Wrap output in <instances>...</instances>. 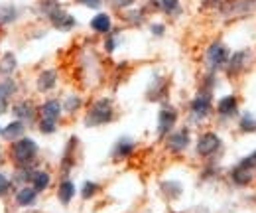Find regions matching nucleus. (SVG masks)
<instances>
[{"label": "nucleus", "mask_w": 256, "mask_h": 213, "mask_svg": "<svg viewBox=\"0 0 256 213\" xmlns=\"http://www.w3.org/2000/svg\"><path fill=\"white\" fill-rule=\"evenodd\" d=\"M126 20L130 22V24L138 26V24H142V22H144V16H142V12H140V10H132V12H128L126 14Z\"/></svg>", "instance_id": "nucleus-31"}, {"label": "nucleus", "mask_w": 256, "mask_h": 213, "mask_svg": "<svg viewBox=\"0 0 256 213\" xmlns=\"http://www.w3.org/2000/svg\"><path fill=\"white\" fill-rule=\"evenodd\" d=\"M217 113L221 117H234V115H238V101H236V97L234 95H226L223 99H219Z\"/></svg>", "instance_id": "nucleus-16"}, {"label": "nucleus", "mask_w": 256, "mask_h": 213, "mask_svg": "<svg viewBox=\"0 0 256 213\" xmlns=\"http://www.w3.org/2000/svg\"><path fill=\"white\" fill-rule=\"evenodd\" d=\"M18 16H20V10H18L16 6H12V4H4V6H0V20H2V22L12 24V22L18 20Z\"/></svg>", "instance_id": "nucleus-26"}, {"label": "nucleus", "mask_w": 256, "mask_h": 213, "mask_svg": "<svg viewBox=\"0 0 256 213\" xmlns=\"http://www.w3.org/2000/svg\"><path fill=\"white\" fill-rule=\"evenodd\" d=\"M221 4V0H203V6H217Z\"/></svg>", "instance_id": "nucleus-38"}, {"label": "nucleus", "mask_w": 256, "mask_h": 213, "mask_svg": "<svg viewBox=\"0 0 256 213\" xmlns=\"http://www.w3.org/2000/svg\"><path fill=\"white\" fill-rule=\"evenodd\" d=\"M178 122V109L174 105H162L158 113V136H168Z\"/></svg>", "instance_id": "nucleus-7"}, {"label": "nucleus", "mask_w": 256, "mask_h": 213, "mask_svg": "<svg viewBox=\"0 0 256 213\" xmlns=\"http://www.w3.org/2000/svg\"><path fill=\"white\" fill-rule=\"evenodd\" d=\"M162 193L170 199V201H174V199H178L180 195H182V191H184V187H182V183L180 182H174V180H170V182H162Z\"/></svg>", "instance_id": "nucleus-24"}, {"label": "nucleus", "mask_w": 256, "mask_h": 213, "mask_svg": "<svg viewBox=\"0 0 256 213\" xmlns=\"http://www.w3.org/2000/svg\"><path fill=\"white\" fill-rule=\"evenodd\" d=\"M134 2H136V0H108V4H110L112 8H116V10L130 8V6H134Z\"/></svg>", "instance_id": "nucleus-33"}, {"label": "nucleus", "mask_w": 256, "mask_h": 213, "mask_svg": "<svg viewBox=\"0 0 256 213\" xmlns=\"http://www.w3.org/2000/svg\"><path fill=\"white\" fill-rule=\"evenodd\" d=\"M164 32H166V26H164V24H152V34H154V36L160 38V36H164Z\"/></svg>", "instance_id": "nucleus-37"}, {"label": "nucleus", "mask_w": 256, "mask_h": 213, "mask_svg": "<svg viewBox=\"0 0 256 213\" xmlns=\"http://www.w3.org/2000/svg\"><path fill=\"white\" fill-rule=\"evenodd\" d=\"M64 113V107L58 99H48L42 107H40V122L38 128L42 134H54L58 130V121Z\"/></svg>", "instance_id": "nucleus-2"}, {"label": "nucleus", "mask_w": 256, "mask_h": 213, "mask_svg": "<svg viewBox=\"0 0 256 213\" xmlns=\"http://www.w3.org/2000/svg\"><path fill=\"white\" fill-rule=\"evenodd\" d=\"M42 8H44V12H46V16L50 18V22H52V26L56 28V30L60 32H69L75 28V18L64 10L56 0H48V2H44L42 4Z\"/></svg>", "instance_id": "nucleus-4"}, {"label": "nucleus", "mask_w": 256, "mask_h": 213, "mask_svg": "<svg viewBox=\"0 0 256 213\" xmlns=\"http://www.w3.org/2000/svg\"><path fill=\"white\" fill-rule=\"evenodd\" d=\"M75 193H77V187H75V183L71 182V180H64V182L60 183V187H58V199L64 205H69L73 201Z\"/></svg>", "instance_id": "nucleus-21"}, {"label": "nucleus", "mask_w": 256, "mask_h": 213, "mask_svg": "<svg viewBox=\"0 0 256 213\" xmlns=\"http://www.w3.org/2000/svg\"><path fill=\"white\" fill-rule=\"evenodd\" d=\"M56 85H58V71L56 69H44L36 79V87L40 93L52 91Z\"/></svg>", "instance_id": "nucleus-15"}, {"label": "nucleus", "mask_w": 256, "mask_h": 213, "mask_svg": "<svg viewBox=\"0 0 256 213\" xmlns=\"http://www.w3.org/2000/svg\"><path fill=\"white\" fill-rule=\"evenodd\" d=\"M91 28L96 34H108L112 28V22H110V16L106 12H98L95 18L91 20Z\"/></svg>", "instance_id": "nucleus-23"}, {"label": "nucleus", "mask_w": 256, "mask_h": 213, "mask_svg": "<svg viewBox=\"0 0 256 213\" xmlns=\"http://www.w3.org/2000/svg\"><path fill=\"white\" fill-rule=\"evenodd\" d=\"M238 126H240V130H242V132H254L256 130L254 115H250V113L242 115V119H240V122H238Z\"/></svg>", "instance_id": "nucleus-29"}, {"label": "nucleus", "mask_w": 256, "mask_h": 213, "mask_svg": "<svg viewBox=\"0 0 256 213\" xmlns=\"http://www.w3.org/2000/svg\"><path fill=\"white\" fill-rule=\"evenodd\" d=\"M114 119V105L110 99L102 97V99H96L95 103L89 107L83 124L87 128H95V126H102V124H108V122Z\"/></svg>", "instance_id": "nucleus-1"}, {"label": "nucleus", "mask_w": 256, "mask_h": 213, "mask_svg": "<svg viewBox=\"0 0 256 213\" xmlns=\"http://www.w3.org/2000/svg\"><path fill=\"white\" fill-rule=\"evenodd\" d=\"M116 44H118V42H116V36H108V38H106V42H104V50L110 54V52H114V50H116Z\"/></svg>", "instance_id": "nucleus-35"}, {"label": "nucleus", "mask_w": 256, "mask_h": 213, "mask_svg": "<svg viewBox=\"0 0 256 213\" xmlns=\"http://www.w3.org/2000/svg\"><path fill=\"white\" fill-rule=\"evenodd\" d=\"M195 148H197V154H199V156L209 158V156H213V154L221 148V138H219V134H215V132H205V134H201V136L197 138V146H195Z\"/></svg>", "instance_id": "nucleus-9"}, {"label": "nucleus", "mask_w": 256, "mask_h": 213, "mask_svg": "<svg viewBox=\"0 0 256 213\" xmlns=\"http://www.w3.org/2000/svg\"><path fill=\"white\" fill-rule=\"evenodd\" d=\"M160 8L166 14H176L180 10V0H160Z\"/></svg>", "instance_id": "nucleus-30"}, {"label": "nucleus", "mask_w": 256, "mask_h": 213, "mask_svg": "<svg viewBox=\"0 0 256 213\" xmlns=\"http://www.w3.org/2000/svg\"><path fill=\"white\" fill-rule=\"evenodd\" d=\"M12 113H14V117L18 119V121H34V117H36V107H34L30 101H20V103H16L14 107H12Z\"/></svg>", "instance_id": "nucleus-18"}, {"label": "nucleus", "mask_w": 256, "mask_h": 213, "mask_svg": "<svg viewBox=\"0 0 256 213\" xmlns=\"http://www.w3.org/2000/svg\"><path fill=\"white\" fill-rule=\"evenodd\" d=\"M228 58H230V54H228V50H226V46H224L223 42H213L207 48V54H205V60H207V65H209L211 73L226 67Z\"/></svg>", "instance_id": "nucleus-5"}, {"label": "nucleus", "mask_w": 256, "mask_h": 213, "mask_svg": "<svg viewBox=\"0 0 256 213\" xmlns=\"http://www.w3.org/2000/svg\"><path fill=\"white\" fill-rule=\"evenodd\" d=\"M166 93H168V79L156 77V79L150 83L148 91H146V99H148V101H162V99L166 97Z\"/></svg>", "instance_id": "nucleus-17"}, {"label": "nucleus", "mask_w": 256, "mask_h": 213, "mask_svg": "<svg viewBox=\"0 0 256 213\" xmlns=\"http://www.w3.org/2000/svg\"><path fill=\"white\" fill-rule=\"evenodd\" d=\"M38 191L34 189V185H20V189L16 191V203L20 207H30L36 203Z\"/></svg>", "instance_id": "nucleus-19"}, {"label": "nucleus", "mask_w": 256, "mask_h": 213, "mask_svg": "<svg viewBox=\"0 0 256 213\" xmlns=\"http://www.w3.org/2000/svg\"><path fill=\"white\" fill-rule=\"evenodd\" d=\"M81 105H83V101H81V97H79V95H67L65 105H64V111H67V113H75V111H79V109H81Z\"/></svg>", "instance_id": "nucleus-28"}, {"label": "nucleus", "mask_w": 256, "mask_h": 213, "mask_svg": "<svg viewBox=\"0 0 256 213\" xmlns=\"http://www.w3.org/2000/svg\"><path fill=\"white\" fill-rule=\"evenodd\" d=\"M254 0H228L224 2L223 14L228 18H244L254 10Z\"/></svg>", "instance_id": "nucleus-8"}, {"label": "nucleus", "mask_w": 256, "mask_h": 213, "mask_svg": "<svg viewBox=\"0 0 256 213\" xmlns=\"http://www.w3.org/2000/svg\"><path fill=\"white\" fill-rule=\"evenodd\" d=\"M38 142L34 138H28V136H22L18 138L16 142H12V148H10V156L12 160L16 162V166H32L36 156H38Z\"/></svg>", "instance_id": "nucleus-3"}, {"label": "nucleus", "mask_w": 256, "mask_h": 213, "mask_svg": "<svg viewBox=\"0 0 256 213\" xmlns=\"http://www.w3.org/2000/svg\"><path fill=\"white\" fill-rule=\"evenodd\" d=\"M24 130H26V122L16 119V121L8 122L6 126L0 128V136H2L4 140H8V142H16L18 138L24 136Z\"/></svg>", "instance_id": "nucleus-14"}, {"label": "nucleus", "mask_w": 256, "mask_h": 213, "mask_svg": "<svg viewBox=\"0 0 256 213\" xmlns=\"http://www.w3.org/2000/svg\"><path fill=\"white\" fill-rule=\"evenodd\" d=\"M0 128H2V126H0Z\"/></svg>", "instance_id": "nucleus-40"}, {"label": "nucleus", "mask_w": 256, "mask_h": 213, "mask_svg": "<svg viewBox=\"0 0 256 213\" xmlns=\"http://www.w3.org/2000/svg\"><path fill=\"white\" fill-rule=\"evenodd\" d=\"M98 191H100V185L96 182H91V180H87V182L81 185V197H83V199L95 197Z\"/></svg>", "instance_id": "nucleus-27"}, {"label": "nucleus", "mask_w": 256, "mask_h": 213, "mask_svg": "<svg viewBox=\"0 0 256 213\" xmlns=\"http://www.w3.org/2000/svg\"><path fill=\"white\" fill-rule=\"evenodd\" d=\"M18 69V60L12 52H6L0 60V77H10Z\"/></svg>", "instance_id": "nucleus-22"}, {"label": "nucleus", "mask_w": 256, "mask_h": 213, "mask_svg": "<svg viewBox=\"0 0 256 213\" xmlns=\"http://www.w3.org/2000/svg\"><path fill=\"white\" fill-rule=\"evenodd\" d=\"M190 130L188 128H180V130H176V132H170L168 134V140H166V146H168V150L174 154H180L184 152L188 146H190Z\"/></svg>", "instance_id": "nucleus-10"}, {"label": "nucleus", "mask_w": 256, "mask_h": 213, "mask_svg": "<svg viewBox=\"0 0 256 213\" xmlns=\"http://www.w3.org/2000/svg\"><path fill=\"white\" fill-rule=\"evenodd\" d=\"M190 111H192V117H195L197 121H203L211 115L213 111V97H211V89H201L197 93V97L192 101L190 105Z\"/></svg>", "instance_id": "nucleus-6"}, {"label": "nucleus", "mask_w": 256, "mask_h": 213, "mask_svg": "<svg viewBox=\"0 0 256 213\" xmlns=\"http://www.w3.org/2000/svg\"><path fill=\"white\" fill-rule=\"evenodd\" d=\"M50 182H52V178H50V174H48L46 170H36V174H34V178H32V185L38 193L44 191V189H48Z\"/></svg>", "instance_id": "nucleus-25"}, {"label": "nucleus", "mask_w": 256, "mask_h": 213, "mask_svg": "<svg viewBox=\"0 0 256 213\" xmlns=\"http://www.w3.org/2000/svg\"><path fill=\"white\" fill-rule=\"evenodd\" d=\"M79 4H83V6H87V8H93V10H96V8H100L102 6V2L104 0H77Z\"/></svg>", "instance_id": "nucleus-36"}, {"label": "nucleus", "mask_w": 256, "mask_h": 213, "mask_svg": "<svg viewBox=\"0 0 256 213\" xmlns=\"http://www.w3.org/2000/svg\"><path fill=\"white\" fill-rule=\"evenodd\" d=\"M254 170H248V168H244V166H234L232 170H230V180L236 183V185H248V183H252L254 180V174H252Z\"/></svg>", "instance_id": "nucleus-20"}, {"label": "nucleus", "mask_w": 256, "mask_h": 213, "mask_svg": "<svg viewBox=\"0 0 256 213\" xmlns=\"http://www.w3.org/2000/svg\"><path fill=\"white\" fill-rule=\"evenodd\" d=\"M134 148H136V142H134V138H130V136H120V138L114 142V146H112L110 158H112L114 162L126 160V158H130V156H132Z\"/></svg>", "instance_id": "nucleus-12"}, {"label": "nucleus", "mask_w": 256, "mask_h": 213, "mask_svg": "<svg viewBox=\"0 0 256 213\" xmlns=\"http://www.w3.org/2000/svg\"><path fill=\"white\" fill-rule=\"evenodd\" d=\"M0 162H2V152H0Z\"/></svg>", "instance_id": "nucleus-39"}, {"label": "nucleus", "mask_w": 256, "mask_h": 213, "mask_svg": "<svg viewBox=\"0 0 256 213\" xmlns=\"http://www.w3.org/2000/svg\"><path fill=\"white\" fill-rule=\"evenodd\" d=\"M16 93V83L10 79V77H4L0 81V115L8 113L10 109V99L12 95Z\"/></svg>", "instance_id": "nucleus-13"}, {"label": "nucleus", "mask_w": 256, "mask_h": 213, "mask_svg": "<svg viewBox=\"0 0 256 213\" xmlns=\"http://www.w3.org/2000/svg\"><path fill=\"white\" fill-rule=\"evenodd\" d=\"M240 166H244V168H248V170H256V150L250 152L248 156H244V158L240 160Z\"/></svg>", "instance_id": "nucleus-32"}, {"label": "nucleus", "mask_w": 256, "mask_h": 213, "mask_svg": "<svg viewBox=\"0 0 256 213\" xmlns=\"http://www.w3.org/2000/svg\"><path fill=\"white\" fill-rule=\"evenodd\" d=\"M8 189H10V180L4 174H0V197H4L8 193Z\"/></svg>", "instance_id": "nucleus-34"}, {"label": "nucleus", "mask_w": 256, "mask_h": 213, "mask_svg": "<svg viewBox=\"0 0 256 213\" xmlns=\"http://www.w3.org/2000/svg\"><path fill=\"white\" fill-rule=\"evenodd\" d=\"M248 61H250V52L248 50H240V52H234L230 58H228V61H226V73L228 75H240L246 67H248Z\"/></svg>", "instance_id": "nucleus-11"}]
</instances>
